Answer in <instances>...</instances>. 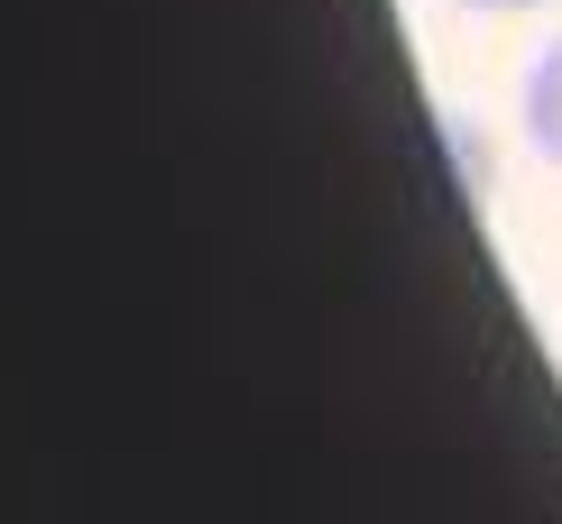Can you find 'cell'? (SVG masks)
<instances>
[{
    "label": "cell",
    "instance_id": "obj_1",
    "mask_svg": "<svg viewBox=\"0 0 562 524\" xmlns=\"http://www.w3.org/2000/svg\"><path fill=\"white\" fill-rule=\"evenodd\" d=\"M526 138L562 166V37L535 56V75H526Z\"/></svg>",
    "mask_w": 562,
    "mask_h": 524
},
{
    "label": "cell",
    "instance_id": "obj_2",
    "mask_svg": "<svg viewBox=\"0 0 562 524\" xmlns=\"http://www.w3.org/2000/svg\"><path fill=\"white\" fill-rule=\"evenodd\" d=\"M461 10H544V0H461Z\"/></svg>",
    "mask_w": 562,
    "mask_h": 524
}]
</instances>
